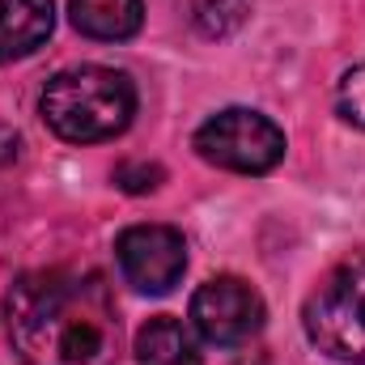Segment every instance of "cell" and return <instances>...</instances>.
I'll return each instance as SVG.
<instances>
[{
  "mask_svg": "<svg viewBox=\"0 0 365 365\" xmlns=\"http://www.w3.org/2000/svg\"><path fill=\"white\" fill-rule=\"evenodd\" d=\"M4 327L26 365H110L119 349V310L98 272H26L4 297Z\"/></svg>",
  "mask_w": 365,
  "mask_h": 365,
  "instance_id": "cell-1",
  "label": "cell"
},
{
  "mask_svg": "<svg viewBox=\"0 0 365 365\" xmlns=\"http://www.w3.org/2000/svg\"><path fill=\"white\" fill-rule=\"evenodd\" d=\"M38 115L60 140H73V145L115 140L119 132H128L136 115V86L128 73L102 68V64L64 68L43 86Z\"/></svg>",
  "mask_w": 365,
  "mask_h": 365,
  "instance_id": "cell-2",
  "label": "cell"
},
{
  "mask_svg": "<svg viewBox=\"0 0 365 365\" xmlns=\"http://www.w3.org/2000/svg\"><path fill=\"white\" fill-rule=\"evenodd\" d=\"M306 340L344 365H365V251H353L314 284L302 306Z\"/></svg>",
  "mask_w": 365,
  "mask_h": 365,
  "instance_id": "cell-3",
  "label": "cell"
},
{
  "mask_svg": "<svg viewBox=\"0 0 365 365\" xmlns=\"http://www.w3.org/2000/svg\"><path fill=\"white\" fill-rule=\"evenodd\" d=\"M195 153L230 175H268L284 158V132L259 110L230 106L200 123Z\"/></svg>",
  "mask_w": 365,
  "mask_h": 365,
  "instance_id": "cell-4",
  "label": "cell"
},
{
  "mask_svg": "<svg viewBox=\"0 0 365 365\" xmlns=\"http://www.w3.org/2000/svg\"><path fill=\"white\" fill-rule=\"evenodd\" d=\"M264 314H268L264 297L247 280H238V276H212L191 297L195 331L208 344H221V349H234V344H247L251 336H259Z\"/></svg>",
  "mask_w": 365,
  "mask_h": 365,
  "instance_id": "cell-5",
  "label": "cell"
},
{
  "mask_svg": "<svg viewBox=\"0 0 365 365\" xmlns=\"http://www.w3.org/2000/svg\"><path fill=\"white\" fill-rule=\"evenodd\" d=\"M123 280L136 293H170L187 272V242L170 225H132L115 242Z\"/></svg>",
  "mask_w": 365,
  "mask_h": 365,
  "instance_id": "cell-6",
  "label": "cell"
},
{
  "mask_svg": "<svg viewBox=\"0 0 365 365\" xmlns=\"http://www.w3.org/2000/svg\"><path fill=\"white\" fill-rule=\"evenodd\" d=\"M56 30L51 0H0V64L34 56Z\"/></svg>",
  "mask_w": 365,
  "mask_h": 365,
  "instance_id": "cell-7",
  "label": "cell"
},
{
  "mask_svg": "<svg viewBox=\"0 0 365 365\" xmlns=\"http://www.w3.org/2000/svg\"><path fill=\"white\" fill-rule=\"evenodd\" d=\"M68 17L86 38L123 43V38H132L140 30L145 4L140 0H68Z\"/></svg>",
  "mask_w": 365,
  "mask_h": 365,
  "instance_id": "cell-8",
  "label": "cell"
},
{
  "mask_svg": "<svg viewBox=\"0 0 365 365\" xmlns=\"http://www.w3.org/2000/svg\"><path fill=\"white\" fill-rule=\"evenodd\" d=\"M136 365H204L191 331L175 314H158L136 331Z\"/></svg>",
  "mask_w": 365,
  "mask_h": 365,
  "instance_id": "cell-9",
  "label": "cell"
},
{
  "mask_svg": "<svg viewBox=\"0 0 365 365\" xmlns=\"http://www.w3.org/2000/svg\"><path fill=\"white\" fill-rule=\"evenodd\" d=\"M251 13V0H191V21L204 38L234 34Z\"/></svg>",
  "mask_w": 365,
  "mask_h": 365,
  "instance_id": "cell-10",
  "label": "cell"
},
{
  "mask_svg": "<svg viewBox=\"0 0 365 365\" xmlns=\"http://www.w3.org/2000/svg\"><path fill=\"white\" fill-rule=\"evenodd\" d=\"M336 110H340V119H344V123H353V128H361V132H365V64L349 68V73L340 77Z\"/></svg>",
  "mask_w": 365,
  "mask_h": 365,
  "instance_id": "cell-11",
  "label": "cell"
},
{
  "mask_svg": "<svg viewBox=\"0 0 365 365\" xmlns=\"http://www.w3.org/2000/svg\"><path fill=\"white\" fill-rule=\"evenodd\" d=\"M162 166H149V162H123L119 170H115V182L123 187V191H132V195H145V191H153V187H162Z\"/></svg>",
  "mask_w": 365,
  "mask_h": 365,
  "instance_id": "cell-12",
  "label": "cell"
},
{
  "mask_svg": "<svg viewBox=\"0 0 365 365\" xmlns=\"http://www.w3.org/2000/svg\"><path fill=\"white\" fill-rule=\"evenodd\" d=\"M17 149H21V140L9 132V128H0V166H9V162H17Z\"/></svg>",
  "mask_w": 365,
  "mask_h": 365,
  "instance_id": "cell-13",
  "label": "cell"
}]
</instances>
